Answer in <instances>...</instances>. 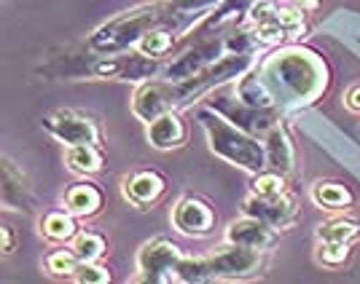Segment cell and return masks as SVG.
I'll use <instances>...</instances> for the list:
<instances>
[{"label": "cell", "mask_w": 360, "mask_h": 284, "mask_svg": "<svg viewBox=\"0 0 360 284\" xmlns=\"http://www.w3.org/2000/svg\"><path fill=\"white\" fill-rule=\"evenodd\" d=\"M280 107H307L317 102L330 83L326 60L304 46H288L255 65Z\"/></svg>", "instance_id": "obj_1"}, {"label": "cell", "mask_w": 360, "mask_h": 284, "mask_svg": "<svg viewBox=\"0 0 360 284\" xmlns=\"http://www.w3.org/2000/svg\"><path fill=\"white\" fill-rule=\"evenodd\" d=\"M153 27H169L178 35H186L172 3L169 0H156V3H146V6H137L132 11H124V14L108 19L105 25H100L91 32L86 46H89V51L105 54V57L124 54V51L135 48L137 41Z\"/></svg>", "instance_id": "obj_2"}, {"label": "cell", "mask_w": 360, "mask_h": 284, "mask_svg": "<svg viewBox=\"0 0 360 284\" xmlns=\"http://www.w3.org/2000/svg\"><path fill=\"white\" fill-rule=\"evenodd\" d=\"M261 269H264V252L261 250L226 241L221 250L205 255V257L183 255L178 266V282H237V279H250Z\"/></svg>", "instance_id": "obj_3"}, {"label": "cell", "mask_w": 360, "mask_h": 284, "mask_svg": "<svg viewBox=\"0 0 360 284\" xmlns=\"http://www.w3.org/2000/svg\"><path fill=\"white\" fill-rule=\"evenodd\" d=\"M196 119H199L205 135H207V145L218 158L240 166L250 175L266 169V148H264L261 137L240 129L237 123H231L218 110H212L210 105L202 107Z\"/></svg>", "instance_id": "obj_4"}, {"label": "cell", "mask_w": 360, "mask_h": 284, "mask_svg": "<svg viewBox=\"0 0 360 284\" xmlns=\"http://www.w3.org/2000/svg\"><path fill=\"white\" fill-rule=\"evenodd\" d=\"M218 32L221 30H194V41L162 70V78L186 81L191 75L207 70L212 62L221 60L226 54V35H218Z\"/></svg>", "instance_id": "obj_5"}, {"label": "cell", "mask_w": 360, "mask_h": 284, "mask_svg": "<svg viewBox=\"0 0 360 284\" xmlns=\"http://www.w3.org/2000/svg\"><path fill=\"white\" fill-rule=\"evenodd\" d=\"M207 105H210L212 110H218L221 116H226L231 123H237L240 129H245V132H250V135H255V137H261V140L280 123V107L258 110V107L245 105L234 89L210 91V102H207Z\"/></svg>", "instance_id": "obj_6"}, {"label": "cell", "mask_w": 360, "mask_h": 284, "mask_svg": "<svg viewBox=\"0 0 360 284\" xmlns=\"http://www.w3.org/2000/svg\"><path fill=\"white\" fill-rule=\"evenodd\" d=\"M183 260V252L175 241L150 239L137 250V279L150 284H169L178 282V266Z\"/></svg>", "instance_id": "obj_7"}, {"label": "cell", "mask_w": 360, "mask_h": 284, "mask_svg": "<svg viewBox=\"0 0 360 284\" xmlns=\"http://www.w3.org/2000/svg\"><path fill=\"white\" fill-rule=\"evenodd\" d=\"M41 126H44L49 135L54 140H60L62 145H100L103 142V132H100V123L78 110H54L41 119Z\"/></svg>", "instance_id": "obj_8"}, {"label": "cell", "mask_w": 360, "mask_h": 284, "mask_svg": "<svg viewBox=\"0 0 360 284\" xmlns=\"http://www.w3.org/2000/svg\"><path fill=\"white\" fill-rule=\"evenodd\" d=\"M172 225L183 236L202 239V236H210L212 231H215V212H212V207L205 198L183 196V198H178V204L172 207Z\"/></svg>", "instance_id": "obj_9"}, {"label": "cell", "mask_w": 360, "mask_h": 284, "mask_svg": "<svg viewBox=\"0 0 360 284\" xmlns=\"http://www.w3.org/2000/svg\"><path fill=\"white\" fill-rule=\"evenodd\" d=\"M242 215H253L264 223L274 225L277 231H285L290 225L296 223L299 217V207H296V198L288 194L280 196H255L250 194L245 201H242Z\"/></svg>", "instance_id": "obj_10"}, {"label": "cell", "mask_w": 360, "mask_h": 284, "mask_svg": "<svg viewBox=\"0 0 360 284\" xmlns=\"http://www.w3.org/2000/svg\"><path fill=\"white\" fill-rule=\"evenodd\" d=\"M167 110H175L172 86H169L167 78H162V81L159 78H150V81L137 83L135 94H132V113H135L137 121L150 123V121H156Z\"/></svg>", "instance_id": "obj_11"}, {"label": "cell", "mask_w": 360, "mask_h": 284, "mask_svg": "<svg viewBox=\"0 0 360 284\" xmlns=\"http://www.w3.org/2000/svg\"><path fill=\"white\" fill-rule=\"evenodd\" d=\"M226 241L242 244V247H253L261 252H269L280 241V231L274 225L258 220L253 215H242L240 220H231L226 228Z\"/></svg>", "instance_id": "obj_12"}, {"label": "cell", "mask_w": 360, "mask_h": 284, "mask_svg": "<svg viewBox=\"0 0 360 284\" xmlns=\"http://www.w3.org/2000/svg\"><path fill=\"white\" fill-rule=\"evenodd\" d=\"M167 191V180L156 172V169H140V172H132L127 175L124 182H121V194L124 198L132 204V207H140L146 210L150 204H156Z\"/></svg>", "instance_id": "obj_13"}, {"label": "cell", "mask_w": 360, "mask_h": 284, "mask_svg": "<svg viewBox=\"0 0 360 284\" xmlns=\"http://www.w3.org/2000/svg\"><path fill=\"white\" fill-rule=\"evenodd\" d=\"M188 140V126L178 116V110H167L156 121L148 123V142L156 150H175L183 148Z\"/></svg>", "instance_id": "obj_14"}, {"label": "cell", "mask_w": 360, "mask_h": 284, "mask_svg": "<svg viewBox=\"0 0 360 284\" xmlns=\"http://www.w3.org/2000/svg\"><path fill=\"white\" fill-rule=\"evenodd\" d=\"M264 148H266V169H274L285 177L296 169V148H293L290 135L283 123H277L269 135L264 137Z\"/></svg>", "instance_id": "obj_15"}, {"label": "cell", "mask_w": 360, "mask_h": 284, "mask_svg": "<svg viewBox=\"0 0 360 284\" xmlns=\"http://www.w3.org/2000/svg\"><path fill=\"white\" fill-rule=\"evenodd\" d=\"M62 204H65L68 212H73L75 217H94L97 212L103 210V204H105V194L94 182H89V180H81V182H73L65 191Z\"/></svg>", "instance_id": "obj_16"}, {"label": "cell", "mask_w": 360, "mask_h": 284, "mask_svg": "<svg viewBox=\"0 0 360 284\" xmlns=\"http://www.w3.org/2000/svg\"><path fill=\"white\" fill-rule=\"evenodd\" d=\"M234 91H237V97H240L245 105L250 107H258V110H269V107H280L277 105V100H274V94H271L269 83L264 81V75L258 73V67H250L248 73L237 78L234 81Z\"/></svg>", "instance_id": "obj_17"}, {"label": "cell", "mask_w": 360, "mask_h": 284, "mask_svg": "<svg viewBox=\"0 0 360 284\" xmlns=\"http://www.w3.org/2000/svg\"><path fill=\"white\" fill-rule=\"evenodd\" d=\"M309 196H312L315 207L328 212H345L355 204L352 191L347 188L345 182H336V180H317L315 185H312V191H309Z\"/></svg>", "instance_id": "obj_18"}, {"label": "cell", "mask_w": 360, "mask_h": 284, "mask_svg": "<svg viewBox=\"0 0 360 284\" xmlns=\"http://www.w3.org/2000/svg\"><path fill=\"white\" fill-rule=\"evenodd\" d=\"M0 198H3V207H8V210H27V204H30V188L25 185L22 172H16V166L8 158H3Z\"/></svg>", "instance_id": "obj_19"}, {"label": "cell", "mask_w": 360, "mask_h": 284, "mask_svg": "<svg viewBox=\"0 0 360 284\" xmlns=\"http://www.w3.org/2000/svg\"><path fill=\"white\" fill-rule=\"evenodd\" d=\"M65 164L68 169L73 172V175H84V177H89V175H97V172H103V166H105V153L100 145H70L68 153H65Z\"/></svg>", "instance_id": "obj_20"}, {"label": "cell", "mask_w": 360, "mask_h": 284, "mask_svg": "<svg viewBox=\"0 0 360 284\" xmlns=\"http://www.w3.org/2000/svg\"><path fill=\"white\" fill-rule=\"evenodd\" d=\"M38 225H41L44 239L54 241V244H65V241H73L78 236V220H75L73 212L68 210L46 212Z\"/></svg>", "instance_id": "obj_21"}, {"label": "cell", "mask_w": 360, "mask_h": 284, "mask_svg": "<svg viewBox=\"0 0 360 284\" xmlns=\"http://www.w3.org/2000/svg\"><path fill=\"white\" fill-rule=\"evenodd\" d=\"M178 32H172L169 27H153L148 30L140 41H137V51L146 54V57H153V60H165L167 54H172V48L178 43Z\"/></svg>", "instance_id": "obj_22"}, {"label": "cell", "mask_w": 360, "mask_h": 284, "mask_svg": "<svg viewBox=\"0 0 360 284\" xmlns=\"http://www.w3.org/2000/svg\"><path fill=\"white\" fill-rule=\"evenodd\" d=\"M360 239V220L352 217H330L317 225V241H342L355 244Z\"/></svg>", "instance_id": "obj_23"}, {"label": "cell", "mask_w": 360, "mask_h": 284, "mask_svg": "<svg viewBox=\"0 0 360 284\" xmlns=\"http://www.w3.org/2000/svg\"><path fill=\"white\" fill-rule=\"evenodd\" d=\"M253 3L255 0H224L196 30H224L231 19H237V14H242V11L248 14V8H250Z\"/></svg>", "instance_id": "obj_24"}, {"label": "cell", "mask_w": 360, "mask_h": 284, "mask_svg": "<svg viewBox=\"0 0 360 284\" xmlns=\"http://www.w3.org/2000/svg\"><path fill=\"white\" fill-rule=\"evenodd\" d=\"M78 260H100L108 252V241L94 231H78V236L70 241Z\"/></svg>", "instance_id": "obj_25"}, {"label": "cell", "mask_w": 360, "mask_h": 284, "mask_svg": "<svg viewBox=\"0 0 360 284\" xmlns=\"http://www.w3.org/2000/svg\"><path fill=\"white\" fill-rule=\"evenodd\" d=\"M352 257V244H342V241H317V260L326 269H345L347 260Z\"/></svg>", "instance_id": "obj_26"}, {"label": "cell", "mask_w": 360, "mask_h": 284, "mask_svg": "<svg viewBox=\"0 0 360 284\" xmlns=\"http://www.w3.org/2000/svg\"><path fill=\"white\" fill-rule=\"evenodd\" d=\"M288 191V182H285V175H280V172H274V169H264V172H255L253 175V182H250V194L255 196H280Z\"/></svg>", "instance_id": "obj_27"}, {"label": "cell", "mask_w": 360, "mask_h": 284, "mask_svg": "<svg viewBox=\"0 0 360 284\" xmlns=\"http://www.w3.org/2000/svg\"><path fill=\"white\" fill-rule=\"evenodd\" d=\"M78 263H81V260H78V255L73 252V247H70V250H54V252L46 255V260H44L46 271H49L51 276H73V271Z\"/></svg>", "instance_id": "obj_28"}, {"label": "cell", "mask_w": 360, "mask_h": 284, "mask_svg": "<svg viewBox=\"0 0 360 284\" xmlns=\"http://www.w3.org/2000/svg\"><path fill=\"white\" fill-rule=\"evenodd\" d=\"M70 279H75L78 284H108L110 282V271L103 269L97 260H81Z\"/></svg>", "instance_id": "obj_29"}, {"label": "cell", "mask_w": 360, "mask_h": 284, "mask_svg": "<svg viewBox=\"0 0 360 284\" xmlns=\"http://www.w3.org/2000/svg\"><path fill=\"white\" fill-rule=\"evenodd\" d=\"M0 234H3V255L8 257V255H14L16 247H19V234H16L14 225H8V223L0 228Z\"/></svg>", "instance_id": "obj_30"}, {"label": "cell", "mask_w": 360, "mask_h": 284, "mask_svg": "<svg viewBox=\"0 0 360 284\" xmlns=\"http://www.w3.org/2000/svg\"><path fill=\"white\" fill-rule=\"evenodd\" d=\"M345 105L352 110V113H360V83H355L352 89L347 91V97H345Z\"/></svg>", "instance_id": "obj_31"}, {"label": "cell", "mask_w": 360, "mask_h": 284, "mask_svg": "<svg viewBox=\"0 0 360 284\" xmlns=\"http://www.w3.org/2000/svg\"><path fill=\"white\" fill-rule=\"evenodd\" d=\"M288 3L296 6V8H301L304 14H307V11H315L317 6H320V0H288Z\"/></svg>", "instance_id": "obj_32"}]
</instances>
